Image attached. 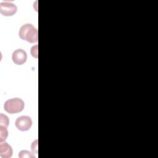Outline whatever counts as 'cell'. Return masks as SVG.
Segmentation results:
<instances>
[{
    "label": "cell",
    "instance_id": "1",
    "mask_svg": "<svg viewBox=\"0 0 158 158\" xmlns=\"http://www.w3.org/2000/svg\"><path fill=\"white\" fill-rule=\"evenodd\" d=\"M19 36L22 40L30 43H37L38 41V30L30 23L24 24L20 27Z\"/></svg>",
    "mask_w": 158,
    "mask_h": 158
},
{
    "label": "cell",
    "instance_id": "2",
    "mask_svg": "<svg viewBox=\"0 0 158 158\" xmlns=\"http://www.w3.org/2000/svg\"><path fill=\"white\" fill-rule=\"evenodd\" d=\"M25 107L23 101L19 98L7 100L4 104V110L9 114H16L22 112Z\"/></svg>",
    "mask_w": 158,
    "mask_h": 158
},
{
    "label": "cell",
    "instance_id": "3",
    "mask_svg": "<svg viewBox=\"0 0 158 158\" xmlns=\"http://www.w3.org/2000/svg\"><path fill=\"white\" fill-rule=\"evenodd\" d=\"M15 125L18 130L25 131L30 129L32 125V120L29 116L22 115L16 119Z\"/></svg>",
    "mask_w": 158,
    "mask_h": 158
},
{
    "label": "cell",
    "instance_id": "4",
    "mask_svg": "<svg viewBox=\"0 0 158 158\" xmlns=\"http://www.w3.org/2000/svg\"><path fill=\"white\" fill-rule=\"evenodd\" d=\"M17 10V6L10 2H3L0 3V12L6 17L14 15Z\"/></svg>",
    "mask_w": 158,
    "mask_h": 158
},
{
    "label": "cell",
    "instance_id": "5",
    "mask_svg": "<svg viewBox=\"0 0 158 158\" xmlns=\"http://www.w3.org/2000/svg\"><path fill=\"white\" fill-rule=\"evenodd\" d=\"M12 59L15 64L22 65L27 59V52L22 49H17L13 52Z\"/></svg>",
    "mask_w": 158,
    "mask_h": 158
},
{
    "label": "cell",
    "instance_id": "6",
    "mask_svg": "<svg viewBox=\"0 0 158 158\" xmlns=\"http://www.w3.org/2000/svg\"><path fill=\"white\" fill-rule=\"evenodd\" d=\"M13 150L10 145L6 142H1L0 156L2 158H9L12 157Z\"/></svg>",
    "mask_w": 158,
    "mask_h": 158
},
{
    "label": "cell",
    "instance_id": "7",
    "mask_svg": "<svg viewBox=\"0 0 158 158\" xmlns=\"http://www.w3.org/2000/svg\"><path fill=\"white\" fill-rule=\"evenodd\" d=\"M8 136V131L7 127L0 125V141H4Z\"/></svg>",
    "mask_w": 158,
    "mask_h": 158
},
{
    "label": "cell",
    "instance_id": "8",
    "mask_svg": "<svg viewBox=\"0 0 158 158\" xmlns=\"http://www.w3.org/2000/svg\"><path fill=\"white\" fill-rule=\"evenodd\" d=\"M9 120L8 117L1 113L0 114V125L7 127L9 126Z\"/></svg>",
    "mask_w": 158,
    "mask_h": 158
},
{
    "label": "cell",
    "instance_id": "9",
    "mask_svg": "<svg viewBox=\"0 0 158 158\" xmlns=\"http://www.w3.org/2000/svg\"><path fill=\"white\" fill-rule=\"evenodd\" d=\"M19 157L20 158H35V156L31 152L27 150H22L19 154Z\"/></svg>",
    "mask_w": 158,
    "mask_h": 158
}]
</instances>
